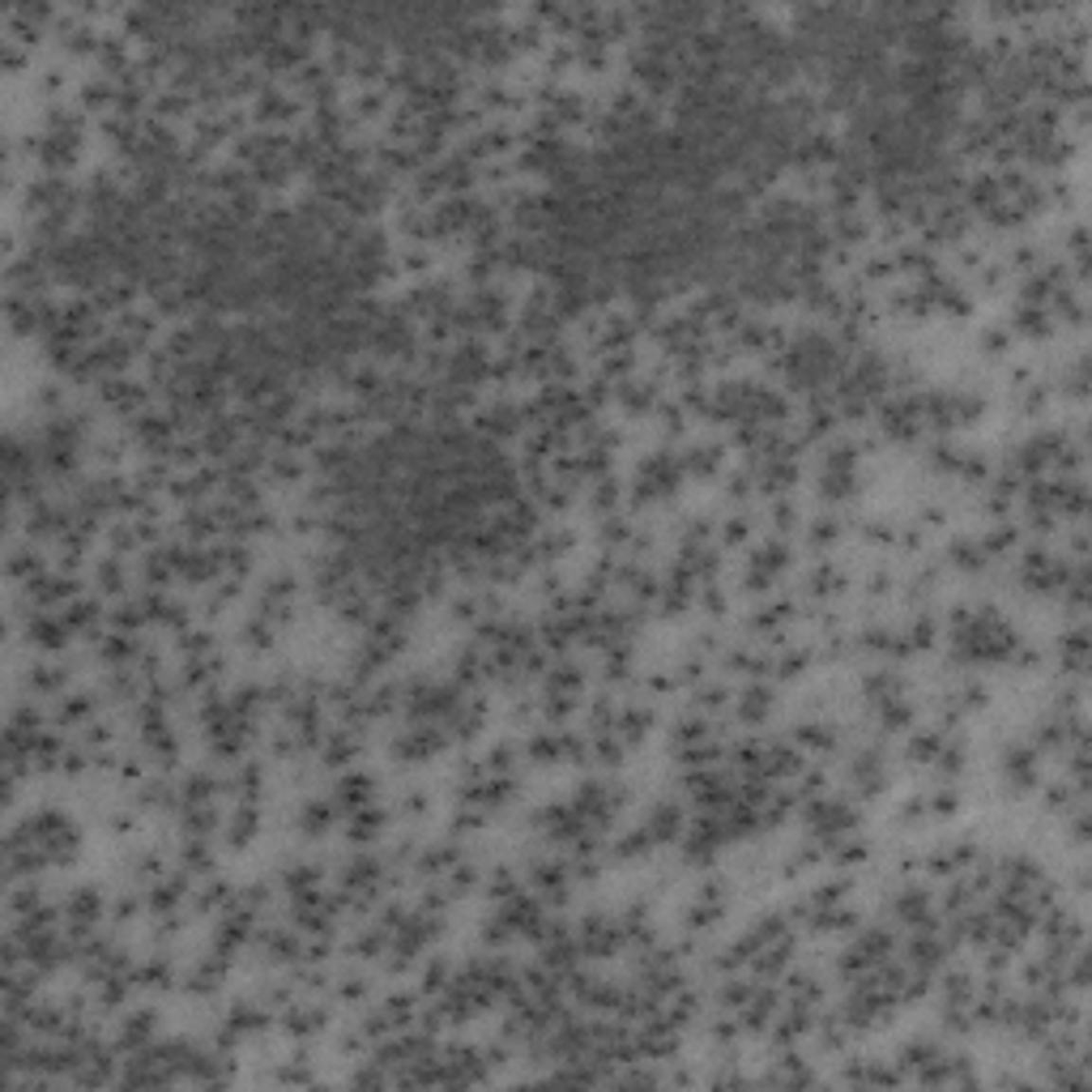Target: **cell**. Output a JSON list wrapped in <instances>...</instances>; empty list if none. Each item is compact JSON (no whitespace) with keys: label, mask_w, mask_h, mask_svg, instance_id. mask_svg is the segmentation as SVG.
I'll return each mask as SVG.
<instances>
[{"label":"cell","mask_w":1092,"mask_h":1092,"mask_svg":"<svg viewBox=\"0 0 1092 1092\" xmlns=\"http://www.w3.org/2000/svg\"><path fill=\"white\" fill-rule=\"evenodd\" d=\"M325 1020H329V1015L320 1011V1007H308V1003L291 1007V1011L282 1015V1024H286V1032H291V1037H316V1032L325 1029Z\"/></svg>","instance_id":"cell-1"}]
</instances>
